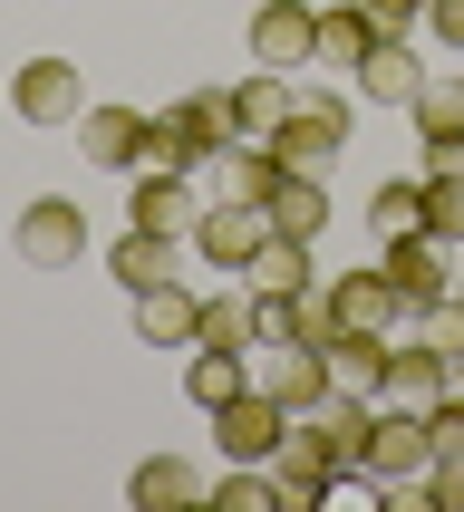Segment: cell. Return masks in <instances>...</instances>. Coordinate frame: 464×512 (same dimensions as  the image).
I'll list each match as a JSON object with an SVG mask.
<instances>
[{
	"mask_svg": "<svg viewBox=\"0 0 464 512\" xmlns=\"http://www.w3.org/2000/svg\"><path fill=\"white\" fill-rule=\"evenodd\" d=\"M368 49H377V20L358 0H329V10H319V58H329V68H358Z\"/></svg>",
	"mask_w": 464,
	"mask_h": 512,
	"instance_id": "29",
	"label": "cell"
},
{
	"mask_svg": "<svg viewBox=\"0 0 464 512\" xmlns=\"http://www.w3.org/2000/svg\"><path fill=\"white\" fill-rule=\"evenodd\" d=\"M445 387H455V358H435L426 339H387V377H377L387 406H435Z\"/></svg>",
	"mask_w": 464,
	"mask_h": 512,
	"instance_id": "18",
	"label": "cell"
},
{
	"mask_svg": "<svg viewBox=\"0 0 464 512\" xmlns=\"http://www.w3.org/2000/svg\"><path fill=\"white\" fill-rule=\"evenodd\" d=\"M194 319H203V290H184V281L136 290V339L145 348H194Z\"/></svg>",
	"mask_w": 464,
	"mask_h": 512,
	"instance_id": "19",
	"label": "cell"
},
{
	"mask_svg": "<svg viewBox=\"0 0 464 512\" xmlns=\"http://www.w3.org/2000/svg\"><path fill=\"white\" fill-rule=\"evenodd\" d=\"M261 242H271V213H261V203H203V223H194V252L213 261V271H232V281H242V271H252V252Z\"/></svg>",
	"mask_w": 464,
	"mask_h": 512,
	"instance_id": "7",
	"label": "cell"
},
{
	"mask_svg": "<svg viewBox=\"0 0 464 512\" xmlns=\"http://www.w3.org/2000/svg\"><path fill=\"white\" fill-rule=\"evenodd\" d=\"M358 78V97H377V107H416V87H426V58L406 49V29H377V49L348 68Z\"/></svg>",
	"mask_w": 464,
	"mask_h": 512,
	"instance_id": "16",
	"label": "cell"
},
{
	"mask_svg": "<svg viewBox=\"0 0 464 512\" xmlns=\"http://www.w3.org/2000/svg\"><path fill=\"white\" fill-rule=\"evenodd\" d=\"M136 232H174V242H194V223H203V184L194 174H155V165H136Z\"/></svg>",
	"mask_w": 464,
	"mask_h": 512,
	"instance_id": "14",
	"label": "cell"
},
{
	"mask_svg": "<svg viewBox=\"0 0 464 512\" xmlns=\"http://www.w3.org/2000/svg\"><path fill=\"white\" fill-rule=\"evenodd\" d=\"M377 271H387V290L406 300V319L435 310L445 290H455V252L435 242V232H406V242H377Z\"/></svg>",
	"mask_w": 464,
	"mask_h": 512,
	"instance_id": "4",
	"label": "cell"
},
{
	"mask_svg": "<svg viewBox=\"0 0 464 512\" xmlns=\"http://www.w3.org/2000/svg\"><path fill=\"white\" fill-rule=\"evenodd\" d=\"M426 232L445 252H464V174H426Z\"/></svg>",
	"mask_w": 464,
	"mask_h": 512,
	"instance_id": "33",
	"label": "cell"
},
{
	"mask_svg": "<svg viewBox=\"0 0 464 512\" xmlns=\"http://www.w3.org/2000/svg\"><path fill=\"white\" fill-rule=\"evenodd\" d=\"M426 39L435 49H464V0H426Z\"/></svg>",
	"mask_w": 464,
	"mask_h": 512,
	"instance_id": "37",
	"label": "cell"
},
{
	"mask_svg": "<svg viewBox=\"0 0 464 512\" xmlns=\"http://www.w3.org/2000/svg\"><path fill=\"white\" fill-rule=\"evenodd\" d=\"M368 232H377V242H406V232H426V174H416V184H406V174H387V184L368 194Z\"/></svg>",
	"mask_w": 464,
	"mask_h": 512,
	"instance_id": "26",
	"label": "cell"
},
{
	"mask_svg": "<svg viewBox=\"0 0 464 512\" xmlns=\"http://www.w3.org/2000/svg\"><path fill=\"white\" fill-rule=\"evenodd\" d=\"M252 319H261V348H319L339 319H329V281L310 290H252Z\"/></svg>",
	"mask_w": 464,
	"mask_h": 512,
	"instance_id": "9",
	"label": "cell"
},
{
	"mask_svg": "<svg viewBox=\"0 0 464 512\" xmlns=\"http://www.w3.org/2000/svg\"><path fill=\"white\" fill-rule=\"evenodd\" d=\"M194 348H232V358H252V348H261L252 300H242V290H213V300H203V319H194Z\"/></svg>",
	"mask_w": 464,
	"mask_h": 512,
	"instance_id": "24",
	"label": "cell"
},
{
	"mask_svg": "<svg viewBox=\"0 0 464 512\" xmlns=\"http://www.w3.org/2000/svg\"><path fill=\"white\" fill-rule=\"evenodd\" d=\"M232 107H242V136H252V145H271V136L290 126V107H300V87H290L281 68H252V78L232 87Z\"/></svg>",
	"mask_w": 464,
	"mask_h": 512,
	"instance_id": "21",
	"label": "cell"
},
{
	"mask_svg": "<svg viewBox=\"0 0 464 512\" xmlns=\"http://www.w3.org/2000/svg\"><path fill=\"white\" fill-rule=\"evenodd\" d=\"M426 464H435L426 406H387V397H377V426H368V474H358V484H368V493H397V484H416Z\"/></svg>",
	"mask_w": 464,
	"mask_h": 512,
	"instance_id": "1",
	"label": "cell"
},
{
	"mask_svg": "<svg viewBox=\"0 0 464 512\" xmlns=\"http://www.w3.org/2000/svg\"><path fill=\"white\" fill-rule=\"evenodd\" d=\"M329 377L339 387H358V397H377V377H387V339H368V329H329Z\"/></svg>",
	"mask_w": 464,
	"mask_h": 512,
	"instance_id": "28",
	"label": "cell"
},
{
	"mask_svg": "<svg viewBox=\"0 0 464 512\" xmlns=\"http://www.w3.org/2000/svg\"><path fill=\"white\" fill-rule=\"evenodd\" d=\"M455 290H464V261H455Z\"/></svg>",
	"mask_w": 464,
	"mask_h": 512,
	"instance_id": "39",
	"label": "cell"
},
{
	"mask_svg": "<svg viewBox=\"0 0 464 512\" xmlns=\"http://www.w3.org/2000/svg\"><path fill=\"white\" fill-rule=\"evenodd\" d=\"M10 107H20L29 126H78V116H87V87H78L68 58H29L20 78H10Z\"/></svg>",
	"mask_w": 464,
	"mask_h": 512,
	"instance_id": "13",
	"label": "cell"
},
{
	"mask_svg": "<svg viewBox=\"0 0 464 512\" xmlns=\"http://www.w3.org/2000/svg\"><path fill=\"white\" fill-rule=\"evenodd\" d=\"M339 145H348V107L329 97V87H300V107H290V126L271 136V155H281L290 174H329Z\"/></svg>",
	"mask_w": 464,
	"mask_h": 512,
	"instance_id": "2",
	"label": "cell"
},
{
	"mask_svg": "<svg viewBox=\"0 0 464 512\" xmlns=\"http://www.w3.org/2000/svg\"><path fill=\"white\" fill-rule=\"evenodd\" d=\"M242 281H252V290H310L319 261H310V242H281V232H271V242L252 252V271H242Z\"/></svg>",
	"mask_w": 464,
	"mask_h": 512,
	"instance_id": "31",
	"label": "cell"
},
{
	"mask_svg": "<svg viewBox=\"0 0 464 512\" xmlns=\"http://www.w3.org/2000/svg\"><path fill=\"white\" fill-rule=\"evenodd\" d=\"M406 116L426 136V174H464V78H426Z\"/></svg>",
	"mask_w": 464,
	"mask_h": 512,
	"instance_id": "12",
	"label": "cell"
},
{
	"mask_svg": "<svg viewBox=\"0 0 464 512\" xmlns=\"http://www.w3.org/2000/svg\"><path fill=\"white\" fill-rule=\"evenodd\" d=\"M455 387H464V368H455Z\"/></svg>",
	"mask_w": 464,
	"mask_h": 512,
	"instance_id": "40",
	"label": "cell"
},
{
	"mask_svg": "<svg viewBox=\"0 0 464 512\" xmlns=\"http://www.w3.org/2000/svg\"><path fill=\"white\" fill-rule=\"evenodd\" d=\"M213 174H223V194H232V203H271L290 165L271 155V145H252V136H242V145H223V165H213Z\"/></svg>",
	"mask_w": 464,
	"mask_h": 512,
	"instance_id": "25",
	"label": "cell"
},
{
	"mask_svg": "<svg viewBox=\"0 0 464 512\" xmlns=\"http://www.w3.org/2000/svg\"><path fill=\"white\" fill-rule=\"evenodd\" d=\"M126 503L136 512H184V503H213V484H203L184 455H145L136 474H126Z\"/></svg>",
	"mask_w": 464,
	"mask_h": 512,
	"instance_id": "20",
	"label": "cell"
},
{
	"mask_svg": "<svg viewBox=\"0 0 464 512\" xmlns=\"http://www.w3.org/2000/svg\"><path fill=\"white\" fill-rule=\"evenodd\" d=\"M271 484H281V512H319L329 503V484H339V464H329V445H319L300 416H290L281 455H271Z\"/></svg>",
	"mask_w": 464,
	"mask_h": 512,
	"instance_id": "11",
	"label": "cell"
},
{
	"mask_svg": "<svg viewBox=\"0 0 464 512\" xmlns=\"http://www.w3.org/2000/svg\"><path fill=\"white\" fill-rule=\"evenodd\" d=\"M358 10H368L377 29H416V20H426V0H358Z\"/></svg>",
	"mask_w": 464,
	"mask_h": 512,
	"instance_id": "38",
	"label": "cell"
},
{
	"mask_svg": "<svg viewBox=\"0 0 464 512\" xmlns=\"http://www.w3.org/2000/svg\"><path fill=\"white\" fill-rule=\"evenodd\" d=\"M145 165H155V174H213L223 155L184 126V107H165V116H145Z\"/></svg>",
	"mask_w": 464,
	"mask_h": 512,
	"instance_id": "22",
	"label": "cell"
},
{
	"mask_svg": "<svg viewBox=\"0 0 464 512\" xmlns=\"http://www.w3.org/2000/svg\"><path fill=\"white\" fill-rule=\"evenodd\" d=\"M78 136L87 165H107V174H136L145 165V107H116V97H87V116L68 126Z\"/></svg>",
	"mask_w": 464,
	"mask_h": 512,
	"instance_id": "10",
	"label": "cell"
},
{
	"mask_svg": "<svg viewBox=\"0 0 464 512\" xmlns=\"http://www.w3.org/2000/svg\"><path fill=\"white\" fill-rule=\"evenodd\" d=\"M300 426L329 445V464H339V484H358L368 474V426H377V397H358V387H329V397L300 416Z\"/></svg>",
	"mask_w": 464,
	"mask_h": 512,
	"instance_id": "5",
	"label": "cell"
},
{
	"mask_svg": "<svg viewBox=\"0 0 464 512\" xmlns=\"http://www.w3.org/2000/svg\"><path fill=\"white\" fill-rule=\"evenodd\" d=\"M426 512H464V455H435L426 464Z\"/></svg>",
	"mask_w": 464,
	"mask_h": 512,
	"instance_id": "36",
	"label": "cell"
},
{
	"mask_svg": "<svg viewBox=\"0 0 464 512\" xmlns=\"http://www.w3.org/2000/svg\"><path fill=\"white\" fill-rule=\"evenodd\" d=\"M107 271L126 281V300H136V290H155V281H174V232H126V242L107 252Z\"/></svg>",
	"mask_w": 464,
	"mask_h": 512,
	"instance_id": "27",
	"label": "cell"
},
{
	"mask_svg": "<svg viewBox=\"0 0 464 512\" xmlns=\"http://www.w3.org/2000/svg\"><path fill=\"white\" fill-rule=\"evenodd\" d=\"M426 435H435V455H464V387H445L426 406Z\"/></svg>",
	"mask_w": 464,
	"mask_h": 512,
	"instance_id": "35",
	"label": "cell"
},
{
	"mask_svg": "<svg viewBox=\"0 0 464 512\" xmlns=\"http://www.w3.org/2000/svg\"><path fill=\"white\" fill-rule=\"evenodd\" d=\"M252 387H261L271 406H290V416H310L339 377H329V348H271V358L252 368Z\"/></svg>",
	"mask_w": 464,
	"mask_h": 512,
	"instance_id": "15",
	"label": "cell"
},
{
	"mask_svg": "<svg viewBox=\"0 0 464 512\" xmlns=\"http://www.w3.org/2000/svg\"><path fill=\"white\" fill-rule=\"evenodd\" d=\"M416 339H426L435 358H455V368H464V290H445L435 310H416Z\"/></svg>",
	"mask_w": 464,
	"mask_h": 512,
	"instance_id": "34",
	"label": "cell"
},
{
	"mask_svg": "<svg viewBox=\"0 0 464 512\" xmlns=\"http://www.w3.org/2000/svg\"><path fill=\"white\" fill-rule=\"evenodd\" d=\"M252 58L281 68V78H300V68L319 58V10L310 0H261L252 10Z\"/></svg>",
	"mask_w": 464,
	"mask_h": 512,
	"instance_id": "8",
	"label": "cell"
},
{
	"mask_svg": "<svg viewBox=\"0 0 464 512\" xmlns=\"http://www.w3.org/2000/svg\"><path fill=\"white\" fill-rule=\"evenodd\" d=\"M10 252H20L29 271H68V261L87 252V203H68V194L20 203V232H10Z\"/></svg>",
	"mask_w": 464,
	"mask_h": 512,
	"instance_id": "3",
	"label": "cell"
},
{
	"mask_svg": "<svg viewBox=\"0 0 464 512\" xmlns=\"http://www.w3.org/2000/svg\"><path fill=\"white\" fill-rule=\"evenodd\" d=\"M261 213H271L281 242H319V232H329V184H319V174H281V194L261 203Z\"/></svg>",
	"mask_w": 464,
	"mask_h": 512,
	"instance_id": "23",
	"label": "cell"
},
{
	"mask_svg": "<svg viewBox=\"0 0 464 512\" xmlns=\"http://www.w3.org/2000/svg\"><path fill=\"white\" fill-rule=\"evenodd\" d=\"M290 435V406H271L261 387H242L232 406H213V445H223V464H271Z\"/></svg>",
	"mask_w": 464,
	"mask_h": 512,
	"instance_id": "6",
	"label": "cell"
},
{
	"mask_svg": "<svg viewBox=\"0 0 464 512\" xmlns=\"http://www.w3.org/2000/svg\"><path fill=\"white\" fill-rule=\"evenodd\" d=\"M252 387V358H232V348H194V368H184V397L194 406H232Z\"/></svg>",
	"mask_w": 464,
	"mask_h": 512,
	"instance_id": "30",
	"label": "cell"
},
{
	"mask_svg": "<svg viewBox=\"0 0 464 512\" xmlns=\"http://www.w3.org/2000/svg\"><path fill=\"white\" fill-rule=\"evenodd\" d=\"M329 319H339V329H368V339H397L406 300L387 290V271H339V281H329Z\"/></svg>",
	"mask_w": 464,
	"mask_h": 512,
	"instance_id": "17",
	"label": "cell"
},
{
	"mask_svg": "<svg viewBox=\"0 0 464 512\" xmlns=\"http://www.w3.org/2000/svg\"><path fill=\"white\" fill-rule=\"evenodd\" d=\"M213 503L223 512H281V484H271V464H223Z\"/></svg>",
	"mask_w": 464,
	"mask_h": 512,
	"instance_id": "32",
	"label": "cell"
}]
</instances>
